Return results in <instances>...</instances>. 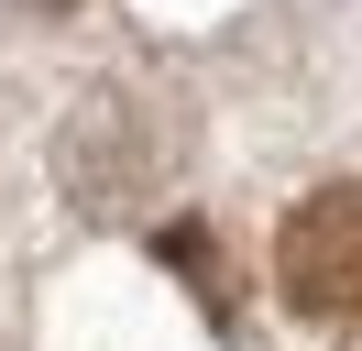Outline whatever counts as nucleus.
<instances>
[{"label":"nucleus","mask_w":362,"mask_h":351,"mask_svg":"<svg viewBox=\"0 0 362 351\" xmlns=\"http://www.w3.org/2000/svg\"><path fill=\"white\" fill-rule=\"evenodd\" d=\"M274 285H286L296 318L362 340V187H318V197L286 209V231H274Z\"/></svg>","instance_id":"1"}]
</instances>
